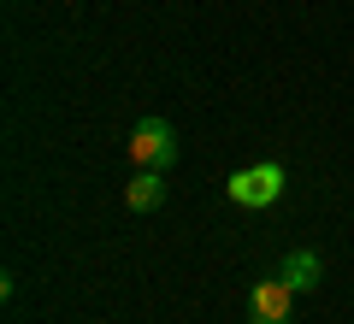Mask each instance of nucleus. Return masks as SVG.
Wrapping results in <instances>:
<instances>
[{
	"label": "nucleus",
	"mask_w": 354,
	"mask_h": 324,
	"mask_svg": "<svg viewBox=\"0 0 354 324\" xmlns=\"http://www.w3.org/2000/svg\"><path fill=\"white\" fill-rule=\"evenodd\" d=\"M290 312H295V289L278 271L248 289V324H290Z\"/></svg>",
	"instance_id": "obj_3"
},
{
	"label": "nucleus",
	"mask_w": 354,
	"mask_h": 324,
	"mask_svg": "<svg viewBox=\"0 0 354 324\" xmlns=\"http://www.w3.org/2000/svg\"><path fill=\"white\" fill-rule=\"evenodd\" d=\"M124 207L130 212H160L165 207V171H136L124 189Z\"/></svg>",
	"instance_id": "obj_5"
},
{
	"label": "nucleus",
	"mask_w": 354,
	"mask_h": 324,
	"mask_svg": "<svg viewBox=\"0 0 354 324\" xmlns=\"http://www.w3.org/2000/svg\"><path fill=\"white\" fill-rule=\"evenodd\" d=\"M130 165L136 171H171L177 165V130L165 118H142L130 130Z\"/></svg>",
	"instance_id": "obj_2"
},
{
	"label": "nucleus",
	"mask_w": 354,
	"mask_h": 324,
	"mask_svg": "<svg viewBox=\"0 0 354 324\" xmlns=\"http://www.w3.org/2000/svg\"><path fill=\"white\" fill-rule=\"evenodd\" d=\"M225 195L236 200L242 212H260V207H272V200L283 195V165H278V160H260V165H242V171H230V183H225Z\"/></svg>",
	"instance_id": "obj_1"
},
{
	"label": "nucleus",
	"mask_w": 354,
	"mask_h": 324,
	"mask_svg": "<svg viewBox=\"0 0 354 324\" xmlns=\"http://www.w3.org/2000/svg\"><path fill=\"white\" fill-rule=\"evenodd\" d=\"M278 277L295 289V295H307V289L325 283V260H319L313 248H290V254H283V265H278Z\"/></svg>",
	"instance_id": "obj_4"
}]
</instances>
